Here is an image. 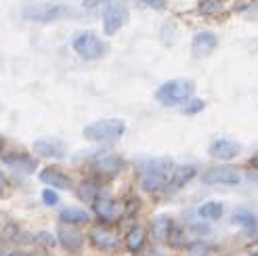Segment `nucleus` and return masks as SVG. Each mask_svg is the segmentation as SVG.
<instances>
[{"instance_id":"f257e3e1","label":"nucleus","mask_w":258,"mask_h":256,"mask_svg":"<svg viewBox=\"0 0 258 256\" xmlns=\"http://www.w3.org/2000/svg\"><path fill=\"white\" fill-rule=\"evenodd\" d=\"M174 162L170 158H153L139 164L141 170V189L147 194H158V191L166 189L170 183V176L174 172Z\"/></svg>"},{"instance_id":"f03ea898","label":"nucleus","mask_w":258,"mask_h":256,"mask_svg":"<svg viewBox=\"0 0 258 256\" xmlns=\"http://www.w3.org/2000/svg\"><path fill=\"white\" fill-rule=\"evenodd\" d=\"M193 93H196V82L187 78H176L164 82L156 91V99L166 107H174L180 103H187L193 97Z\"/></svg>"},{"instance_id":"7ed1b4c3","label":"nucleus","mask_w":258,"mask_h":256,"mask_svg":"<svg viewBox=\"0 0 258 256\" xmlns=\"http://www.w3.org/2000/svg\"><path fill=\"white\" fill-rule=\"evenodd\" d=\"M126 131V124L118 118H105L93 122L84 128V139L95 141V143H109V141L120 139Z\"/></svg>"},{"instance_id":"20e7f679","label":"nucleus","mask_w":258,"mask_h":256,"mask_svg":"<svg viewBox=\"0 0 258 256\" xmlns=\"http://www.w3.org/2000/svg\"><path fill=\"white\" fill-rule=\"evenodd\" d=\"M72 15V9L59 3H46V5H32L23 9V17L28 21H38V23H53L63 17Z\"/></svg>"},{"instance_id":"39448f33","label":"nucleus","mask_w":258,"mask_h":256,"mask_svg":"<svg viewBox=\"0 0 258 256\" xmlns=\"http://www.w3.org/2000/svg\"><path fill=\"white\" fill-rule=\"evenodd\" d=\"M72 46L82 59H88V61L105 55V42H103L99 36H95L93 32H80L74 38Z\"/></svg>"},{"instance_id":"423d86ee","label":"nucleus","mask_w":258,"mask_h":256,"mask_svg":"<svg viewBox=\"0 0 258 256\" xmlns=\"http://www.w3.org/2000/svg\"><path fill=\"white\" fill-rule=\"evenodd\" d=\"M128 21V9L122 3H109L103 11V32L107 36L118 34Z\"/></svg>"},{"instance_id":"0eeeda50","label":"nucleus","mask_w":258,"mask_h":256,"mask_svg":"<svg viewBox=\"0 0 258 256\" xmlns=\"http://www.w3.org/2000/svg\"><path fill=\"white\" fill-rule=\"evenodd\" d=\"M202 181L206 185H239L241 172L231 166H216V168H208L202 174Z\"/></svg>"},{"instance_id":"6e6552de","label":"nucleus","mask_w":258,"mask_h":256,"mask_svg":"<svg viewBox=\"0 0 258 256\" xmlns=\"http://www.w3.org/2000/svg\"><path fill=\"white\" fill-rule=\"evenodd\" d=\"M32 149L42 158H53V160H59L66 156V145L63 141L55 139V137H44V139H38L32 143Z\"/></svg>"},{"instance_id":"1a4fd4ad","label":"nucleus","mask_w":258,"mask_h":256,"mask_svg":"<svg viewBox=\"0 0 258 256\" xmlns=\"http://www.w3.org/2000/svg\"><path fill=\"white\" fill-rule=\"evenodd\" d=\"M208 153L216 160L229 162V160H235L241 153V145L237 143V141H231V139H218L208 147Z\"/></svg>"},{"instance_id":"9d476101","label":"nucleus","mask_w":258,"mask_h":256,"mask_svg":"<svg viewBox=\"0 0 258 256\" xmlns=\"http://www.w3.org/2000/svg\"><path fill=\"white\" fill-rule=\"evenodd\" d=\"M93 168L103 176H113L124 168V160L115 153H103V156H97L93 160Z\"/></svg>"},{"instance_id":"9b49d317","label":"nucleus","mask_w":258,"mask_h":256,"mask_svg":"<svg viewBox=\"0 0 258 256\" xmlns=\"http://www.w3.org/2000/svg\"><path fill=\"white\" fill-rule=\"evenodd\" d=\"M216 44H218V40H216V36L212 32H200V34L193 36V40H191V53L196 59L208 57L216 48Z\"/></svg>"},{"instance_id":"f8f14e48","label":"nucleus","mask_w":258,"mask_h":256,"mask_svg":"<svg viewBox=\"0 0 258 256\" xmlns=\"http://www.w3.org/2000/svg\"><path fill=\"white\" fill-rule=\"evenodd\" d=\"M88 239H90V244L101 248V250H118L120 246V237L107 231V229H103V227H95V229H90V233H88Z\"/></svg>"},{"instance_id":"ddd939ff","label":"nucleus","mask_w":258,"mask_h":256,"mask_svg":"<svg viewBox=\"0 0 258 256\" xmlns=\"http://www.w3.org/2000/svg\"><path fill=\"white\" fill-rule=\"evenodd\" d=\"M57 239H59V244L66 248V250H70V252H76V250H80V248L84 246V237H82V233L78 231V229H74L72 225H66V223L59 227Z\"/></svg>"},{"instance_id":"4468645a","label":"nucleus","mask_w":258,"mask_h":256,"mask_svg":"<svg viewBox=\"0 0 258 256\" xmlns=\"http://www.w3.org/2000/svg\"><path fill=\"white\" fill-rule=\"evenodd\" d=\"M231 223L233 225H239L243 231H246V235L254 237L258 233V216L246 208H239L233 212V216H231Z\"/></svg>"},{"instance_id":"2eb2a0df","label":"nucleus","mask_w":258,"mask_h":256,"mask_svg":"<svg viewBox=\"0 0 258 256\" xmlns=\"http://www.w3.org/2000/svg\"><path fill=\"white\" fill-rule=\"evenodd\" d=\"M3 162L9 166L11 170H15L17 174H32L36 170V160L23 153H13V156H5Z\"/></svg>"},{"instance_id":"dca6fc26","label":"nucleus","mask_w":258,"mask_h":256,"mask_svg":"<svg viewBox=\"0 0 258 256\" xmlns=\"http://www.w3.org/2000/svg\"><path fill=\"white\" fill-rule=\"evenodd\" d=\"M40 181L53 189H72V178L57 168H44L40 172Z\"/></svg>"},{"instance_id":"f3484780","label":"nucleus","mask_w":258,"mask_h":256,"mask_svg":"<svg viewBox=\"0 0 258 256\" xmlns=\"http://www.w3.org/2000/svg\"><path fill=\"white\" fill-rule=\"evenodd\" d=\"M198 174L196 170V166H176L172 176H170V183H168V189L170 191H178V189H183L193 176Z\"/></svg>"},{"instance_id":"a211bd4d","label":"nucleus","mask_w":258,"mask_h":256,"mask_svg":"<svg viewBox=\"0 0 258 256\" xmlns=\"http://www.w3.org/2000/svg\"><path fill=\"white\" fill-rule=\"evenodd\" d=\"M93 204H95V212H97L99 219L113 221L115 216H118V206H115V202L109 196H99Z\"/></svg>"},{"instance_id":"6ab92c4d","label":"nucleus","mask_w":258,"mask_h":256,"mask_svg":"<svg viewBox=\"0 0 258 256\" xmlns=\"http://www.w3.org/2000/svg\"><path fill=\"white\" fill-rule=\"evenodd\" d=\"M59 219L66 225H84L90 221V214L82 208H63L59 212Z\"/></svg>"},{"instance_id":"aec40b11","label":"nucleus","mask_w":258,"mask_h":256,"mask_svg":"<svg viewBox=\"0 0 258 256\" xmlns=\"http://www.w3.org/2000/svg\"><path fill=\"white\" fill-rule=\"evenodd\" d=\"M198 214H200V219H204V221H218V219H223L225 206L221 202H206L198 208Z\"/></svg>"},{"instance_id":"412c9836","label":"nucleus","mask_w":258,"mask_h":256,"mask_svg":"<svg viewBox=\"0 0 258 256\" xmlns=\"http://www.w3.org/2000/svg\"><path fill=\"white\" fill-rule=\"evenodd\" d=\"M124 244H126V248L131 252H139L141 248H143V244H145V229L143 227H133L131 231L126 233Z\"/></svg>"},{"instance_id":"4be33fe9","label":"nucleus","mask_w":258,"mask_h":256,"mask_svg":"<svg viewBox=\"0 0 258 256\" xmlns=\"http://www.w3.org/2000/svg\"><path fill=\"white\" fill-rule=\"evenodd\" d=\"M172 221L168 219V216H158L156 221H153V235H156L158 239H166L168 241V235L172 231Z\"/></svg>"},{"instance_id":"5701e85b","label":"nucleus","mask_w":258,"mask_h":256,"mask_svg":"<svg viewBox=\"0 0 258 256\" xmlns=\"http://www.w3.org/2000/svg\"><path fill=\"white\" fill-rule=\"evenodd\" d=\"M223 11V0H200V13L202 15H218Z\"/></svg>"},{"instance_id":"b1692460","label":"nucleus","mask_w":258,"mask_h":256,"mask_svg":"<svg viewBox=\"0 0 258 256\" xmlns=\"http://www.w3.org/2000/svg\"><path fill=\"white\" fill-rule=\"evenodd\" d=\"M101 196V191H99V187L97 185H93V183H86V185H82V189H80V198L82 200H97Z\"/></svg>"},{"instance_id":"393cba45","label":"nucleus","mask_w":258,"mask_h":256,"mask_svg":"<svg viewBox=\"0 0 258 256\" xmlns=\"http://www.w3.org/2000/svg\"><path fill=\"white\" fill-rule=\"evenodd\" d=\"M210 252V246L204 244V241H196V244L189 246V256H206Z\"/></svg>"},{"instance_id":"a878e982","label":"nucleus","mask_w":258,"mask_h":256,"mask_svg":"<svg viewBox=\"0 0 258 256\" xmlns=\"http://www.w3.org/2000/svg\"><path fill=\"white\" fill-rule=\"evenodd\" d=\"M42 202L46 204V206H57V204H59V196L55 194L53 187H48V189L42 191Z\"/></svg>"},{"instance_id":"bb28decb","label":"nucleus","mask_w":258,"mask_h":256,"mask_svg":"<svg viewBox=\"0 0 258 256\" xmlns=\"http://www.w3.org/2000/svg\"><path fill=\"white\" fill-rule=\"evenodd\" d=\"M204 107H206V103H204L202 99H191L189 103L185 105V113H189V116H193V113H200Z\"/></svg>"},{"instance_id":"cd10ccee","label":"nucleus","mask_w":258,"mask_h":256,"mask_svg":"<svg viewBox=\"0 0 258 256\" xmlns=\"http://www.w3.org/2000/svg\"><path fill=\"white\" fill-rule=\"evenodd\" d=\"M36 239H38V241H42L44 246H55V241H57L55 235H50V233H46V231H40V233L36 235Z\"/></svg>"},{"instance_id":"c85d7f7f","label":"nucleus","mask_w":258,"mask_h":256,"mask_svg":"<svg viewBox=\"0 0 258 256\" xmlns=\"http://www.w3.org/2000/svg\"><path fill=\"white\" fill-rule=\"evenodd\" d=\"M145 7H151V9H162L166 5V0H141Z\"/></svg>"},{"instance_id":"c756f323","label":"nucleus","mask_w":258,"mask_h":256,"mask_svg":"<svg viewBox=\"0 0 258 256\" xmlns=\"http://www.w3.org/2000/svg\"><path fill=\"white\" fill-rule=\"evenodd\" d=\"M103 3H109V0H84V9H95Z\"/></svg>"},{"instance_id":"7c9ffc66","label":"nucleus","mask_w":258,"mask_h":256,"mask_svg":"<svg viewBox=\"0 0 258 256\" xmlns=\"http://www.w3.org/2000/svg\"><path fill=\"white\" fill-rule=\"evenodd\" d=\"M7 191H9V181H7V176L3 174V172H0V194H7Z\"/></svg>"},{"instance_id":"2f4dec72","label":"nucleus","mask_w":258,"mask_h":256,"mask_svg":"<svg viewBox=\"0 0 258 256\" xmlns=\"http://www.w3.org/2000/svg\"><path fill=\"white\" fill-rule=\"evenodd\" d=\"M191 231H196V233H202V235H206V233H210V229L206 227V225H193V227H191Z\"/></svg>"},{"instance_id":"473e14b6","label":"nucleus","mask_w":258,"mask_h":256,"mask_svg":"<svg viewBox=\"0 0 258 256\" xmlns=\"http://www.w3.org/2000/svg\"><path fill=\"white\" fill-rule=\"evenodd\" d=\"M248 15H258V0H254L252 7L248 9Z\"/></svg>"},{"instance_id":"72a5a7b5","label":"nucleus","mask_w":258,"mask_h":256,"mask_svg":"<svg viewBox=\"0 0 258 256\" xmlns=\"http://www.w3.org/2000/svg\"><path fill=\"white\" fill-rule=\"evenodd\" d=\"M250 166H252V168H258V151L250 158Z\"/></svg>"},{"instance_id":"f704fd0d","label":"nucleus","mask_w":258,"mask_h":256,"mask_svg":"<svg viewBox=\"0 0 258 256\" xmlns=\"http://www.w3.org/2000/svg\"><path fill=\"white\" fill-rule=\"evenodd\" d=\"M9 256H32V254H28V252H11Z\"/></svg>"},{"instance_id":"c9c22d12","label":"nucleus","mask_w":258,"mask_h":256,"mask_svg":"<svg viewBox=\"0 0 258 256\" xmlns=\"http://www.w3.org/2000/svg\"><path fill=\"white\" fill-rule=\"evenodd\" d=\"M149 256H162V254H158V252H151V254H149Z\"/></svg>"},{"instance_id":"e433bc0d","label":"nucleus","mask_w":258,"mask_h":256,"mask_svg":"<svg viewBox=\"0 0 258 256\" xmlns=\"http://www.w3.org/2000/svg\"><path fill=\"white\" fill-rule=\"evenodd\" d=\"M250 256H258V250H256V252H252V254H250Z\"/></svg>"},{"instance_id":"4c0bfd02","label":"nucleus","mask_w":258,"mask_h":256,"mask_svg":"<svg viewBox=\"0 0 258 256\" xmlns=\"http://www.w3.org/2000/svg\"><path fill=\"white\" fill-rule=\"evenodd\" d=\"M0 151H3V139H0Z\"/></svg>"}]
</instances>
